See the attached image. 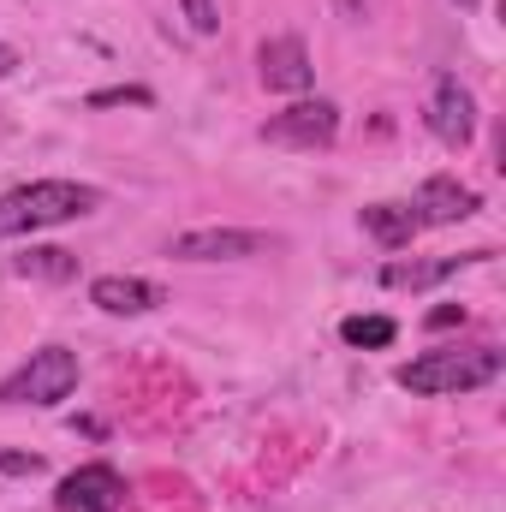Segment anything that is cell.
Listing matches in <instances>:
<instances>
[{
  "label": "cell",
  "mask_w": 506,
  "mask_h": 512,
  "mask_svg": "<svg viewBox=\"0 0 506 512\" xmlns=\"http://www.w3.org/2000/svg\"><path fill=\"white\" fill-rule=\"evenodd\" d=\"M501 352L495 346H435L411 364L393 370V382L417 399H447V393H471V387H489L501 376Z\"/></svg>",
  "instance_id": "cell-1"
},
{
  "label": "cell",
  "mask_w": 506,
  "mask_h": 512,
  "mask_svg": "<svg viewBox=\"0 0 506 512\" xmlns=\"http://www.w3.org/2000/svg\"><path fill=\"white\" fill-rule=\"evenodd\" d=\"M96 203H102V191H96V185H78V179H36V185H18V191L0 197V239L78 221V215H90Z\"/></svg>",
  "instance_id": "cell-2"
},
{
  "label": "cell",
  "mask_w": 506,
  "mask_h": 512,
  "mask_svg": "<svg viewBox=\"0 0 506 512\" xmlns=\"http://www.w3.org/2000/svg\"><path fill=\"white\" fill-rule=\"evenodd\" d=\"M72 387H78V352H66V346H42V352H30L6 382H0V405H60V399H72Z\"/></svg>",
  "instance_id": "cell-3"
},
{
  "label": "cell",
  "mask_w": 506,
  "mask_h": 512,
  "mask_svg": "<svg viewBox=\"0 0 506 512\" xmlns=\"http://www.w3.org/2000/svg\"><path fill=\"white\" fill-rule=\"evenodd\" d=\"M340 137V108L334 102H292V108H280V114H268L262 120V143H280V149H328Z\"/></svg>",
  "instance_id": "cell-4"
},
{
  "label": "cell",
  "mask_w": 506,
  "mask_h": 512,
  "mask_svg": "<svg viewBox=\"0 0 506 512\" xmlns=\"http://www.w3.org/2000/svg\"><path fill=\"white\" fill-rule=\"evenodd\" d=\"M423 126H429V137H435V143L465 149V143L477 137V96H471L459 78H435L429 108H423Z\"/></svg>",
  "instance_id": "cell-5"
},
{
  "label": "cell",
  "mask_w": 506,
  "mask_h": 512,
  "mask_svg": "<svg viewBox=\"0 0 506 512\" xmlns=\"http://www.w3.org/2000/svg\"><path fill=\"white\" fill-rule=\"evenodd\" d=\"M256 78H262V90L304 96V90L316 84V66H310L304 36H268V42L256 48Z\"/></svg>",
  "instance_id": "cell-6"
},
{
  "label": "cell",
  "mask_w": 506,
  "mask_h": 512,
  "mask_svg": "<svg viewBox=\"0 0 506 512\" xmlns=\"http://www.w3.org/2000/svg\"><path fill=\"white\" fill-rule=\"evenodd\" d=\"M262 251H274V239L251 233V227H197V233L173 239L179 262H239V256H262Z\"/></svg>",
  "instance_id": "cell-7"
},
{
  "label": "cell",
  "mask_w": 506,
  "mask_h": 512,
  "mask_svg": "<svg viewBox=\"0 0 506 512\" xmlns=\"http://www.w3.org/2000/svg\"><path fill=\"white\" fill-rule=\"evenodd\" d=\"M405 209L417 215V227H453V221H471V215L483 209V197H477L471 185H459L453 173H435V179L417 185V197H411Z\"/></svg>",
  "instance_id": "cell-8"
},
{
  "label": "cell",
  "mask_w": 506,
  "mask_h": 512,
  "mask_svg": "<svg viewBox=\"0 0 506 512\" xmlns=\"http://www.w3.org/2000/svg\"><path fill=\"white\" fill-rule=\"evenodd\" d=\"M126 501V483L114 465H84L60 483V512H120Z\"/></svg>",
  "instance_id": "cell-9"
},
{
  "label": "cell",
  "mask_w": 506,
  "mask_h": 512,
  "mask_svg": "<svg viewBox=\"0 0 506 512\" xmlns=\"http://www.w3.org/2000/svg\"><path fill=\"white\" fill-rule=\"evenodd\" d=\"M90 304L108 316H149L167 304V292L143 274H102V280H90Z\"/></svg>",
  "instance_id": "cell-10"
},
{
  "label": "cell",
  "mask_w": 506,
  "mask_h": 512,
  "mask_svg": "<svg viewBox=\"0 0 506 512\" xmlns=\"http://www.w3.org/2000/svg\"><path fill=\"white\" fill-rule=\"evenodd\" d=\"M495 251H465V256H429V262H387L381 268V286H393V292H423V286H441V280H453L459 268H471V262H489Z\"/></svg>",
  "instance_id": "cell-11"
},
{
  "label": "cell",
  "mask_w": 506,
  "mask_h": 512,
  "mask_svg": "<svg viewBox=\"0 0 506 512\" xmlns=\"http://www.w3.org/2000/svg\"><path fill=\"white\" fill-rule=\"evenodd\" d=\"M364 233L376 239L381 251H405V245L417 239V215H411L405 203H370V209H364Z\"/></svg>",
  "instance_id": "cell-12"
},
{
  "label": "cell",
  "mask_w": 506,
  "mask_h": 512,
  "mask_svg": "<svg viewBox=\"0 0 506 512\" xmlns=\"http://www.w3.org/2000/svg\"><path fill=\"white\" fill-rule=\"evenodd\" d=\"M393 334H399L393 316H346V322H340V340L358 346V352H381V346H393Z\"/></svg>",
  "instance_id": "cell-13"
},
{
  "label": "cell",
  "mask_w": 506,
  "mask_h": 512,
  "mask_svg": "<svg viewBox=\"0 0 506 512\" xmlns=\"http://www.w3.org/2000/svg\"><path fill=\"white\" fill-rule=\"evenodd\" d=\"M12 268H18L24 280H72V274H78L72 251H54V245H36V251H24Z\"/></svg>",
  "instance_id": "cell-14"
},
{
  "label": "cell",
  "mask_w": 506,
  "mask_h": 512,
  "mask_svg": "<svg viewBox=\"0 0 506 512\" xmlns=\"http://www.w3.org/2000/svg\"><path fill=\"white\" fill-rule=\"evenodd\" d=\"M179 6H185V18H191L197 36H215V30H221V6H215V0H179Z\"/></svg>",
  "instance_id": "cell-15"
},
{
  "label": "cell",
  "mask_w": 506,
  "mask_h": 512,
  "mask_svg": "<svg viewBox=\"0 0 506 512\" xmlns=\"http://www.w3.org/2000/svg\"><path fill=\"white\" fill-rule=\"evenodd\" d=\"M120 102H137V108H143V102H149V90L126 84V90H96V96H90V108H120Z\"/></svg>",
  "instance_id": "cell-16"
},
{
  "label": "cell",
  "mask_w": 506,
  "mask_h": 512,
  "mask_svg": "<svg viewBox=\"0 0 506 512\" xmlns=\"http://www.w3.org/2000/svg\"><path fill=\"white\" fill-rule=\"evenodd\" d=\"M0 471H6V477H36L42 459H36V453H0Z\"/></svg>",
  "instance_id": "cell-17"
},
{
  "label": "cell",
  "mask_w": 506,
  "mask_h": 512,
  "mask_svg": "<svg viewBox=\"0 0 506 512\" xmlns=\"http://www.w3.org/2000/svg\"><path fill=\"white\" fill-rule=\"evenodd\" d=\"M12 72H18V54H12V48L0 42V78H12Z\"/></svg>",
  "instance_id": "cell-18"
},
{
  "label": "cell",
  "mask_w": 506,
  "mask_h": 512,
  "mask_svg": "<svg viewBox=\"0 0 506 512\" xmlns=\"http://www.w3.org/2000/svg\"><path fill=\"white\" fill-rule=\"evenodd\" d=\"M453 6H465V12H471V6H477V0H453Z\"/></svg>",
  "instance_id": "cell-19"
}]
</instances>
